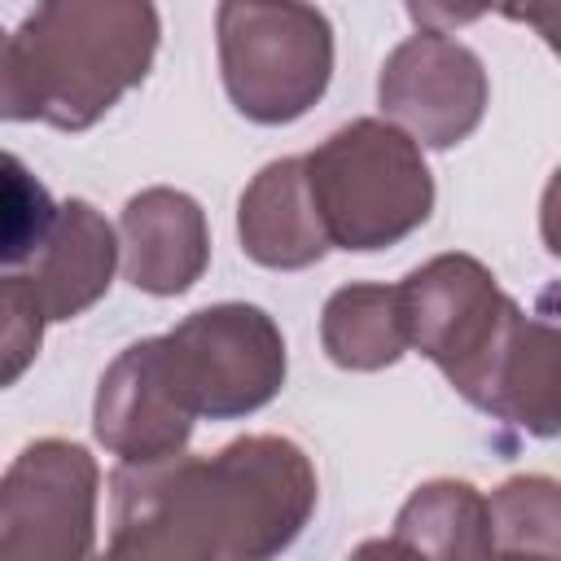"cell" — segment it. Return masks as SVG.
<instances>
[{
	"label": "cell",
	"mask_w": 561,
	"mask_h": 561,
	"mask_svg": "<svg viewBox=\"0 0 561 561\" xmlns=\"http://www.w3.org/2000/svg\"><path fill=\"white\" fill-rule=\"evenodd\" d=\"M316 215L337 250H386L434 210L421 145L381 118H355L302 158Z\"/></svg>",
	"instance_id": "obj_4"
},
{
	"label": "cell",
	"mask_w": 561,
	"mask_h": 561,
	"mask_svg": "<svg viewBox=\"0 0 561 561\" xmlns=\"http://www.w3.org/2000/svg\"><path fill=\"white\" fill-rule=\"evenodd\" d=\"M31 263L35 272L26 280L44 307V320H75L105 298L118 263V237L92 202L70 197L57 206L53 232Z\"/></svg>",
	"instance_id": "obj_12"
},
{
	"label": "cell",
	"mask_w": 561,
	"mask_h": 561,
	"mask_svg": "<svg viewBox=\"0 0 561 561\" xmlns=\"http://www.w3.org/2000/svg\"><path fill=\"white\" fill-rule=\"evenodd\" d=\"M92 434L123 465H145L184 451L193 434V412L171 390L158 337L131 342L105 368L92 403Z\"/></svg>",
	"instance_id": "obj_9"
},
{
	"label": "cell",
	"mask_w": 561,
	"mask_h": 561,
	"mask_svg": "<svg viewBox=\"0 0 561 561\" xmlns=\"http://www.w3.org/2000/svg\"><path fill=\"white\" fill-rule=\"evenodd\" d=\"M486 526H491V552H539L557 557L561 539V491L552 478L530 473V478H508L486 495Z\"/></svg>",
	"instance_id": "obj_15"
},
{
	"label": "cell",
	"mask_w": 561,
	"mask_h": 561,
	"mask_svg": "<svg viewBox=\"0 0 561 561\" xmlns=\"http://www.w3.org/2000/svg\"><path fill=\"white\" fill-rule=\"evenodd\" d=\"M215 44L224 92L250 123H294L329 92L333 26L307 0H219Z\"/></svg>",
	"instance_id": "obj_5"
},
{
	"label": "cell",
	"mask_w": 561,
	"mask_h": 561,
	"mask_svg": "<svg viewBox=\"0 0 561 561\" xmlns=\"http://www.w3.org/2000/svg\"><path fill=\"white\" fill-rule=\"evenodd\" d=\"M44 307L26 276H0V390H9L39 355Z\"/></svg>",
	"instance_id": "obj_17"
},
{
	"label": "cell",
	"mask_w": 561,
	"mask_h": 561,
	"mask_svg": "<svg viewBox=\"0 0 561 561\" xmlns=\"http://www.w3.org/2000/svg\"><path fill=\"white\" fill-rule=\"evenodd\" d=\"M486 66L473 48L443 31L408 35L381 66L377 101L416 145L451 149L473 136L486 114Z\"/></svg>",
	"instance_id": "obj_8"
},
{
	"label": "cell",
	"mask_w": 561,
	"mask_h": 561,
	"mask_svg": "<svg viewBox=\"0 0 561 561\" xmlns=\"http://www.w3.org/2000/svg\"><path fill=\"white\" fill-rule=\"evenodd\" d=\"M158 35L153 0H39L13 31V61L35 118L57 131L101 123L145 83Z\"/></svg>",
	"instance_id": "obj_3"
},
{
	"label": "cell",
	"mask_w": 561,
	"mask_h": 561,
	"mask_svg": "<svg viewBox=\"0 0 561 561\" xmlns=\"http://www.w3.org/2000/svg\"><path fill=\"white\" fill-rule=\"evenodd\" d=\"M57 219V202L44 180L9 149H0V267L31 263Z\"/></svg>",
	"instance_id": "obj_16"
},
{
	"label": "cell",
	"mask_w": 561,
	"mask_h": 561,
	"mask_svg": "<svg viewBox=\"0 0 561 561\" xmlns=\"http://www.w3.org/2000/svg\"><path fill=\"white\" fill-rule=\"evenodd\" d=\"M101 469L70 438H35L0 473V561H83L96 548Z\"/></svg>",
	"instance_id": "obj_7"
},
{
	"label": "cell",
	"mask_w": 561,
	"mask_h": 561,
	"mask_svg": "<svg viewBox=\"0 0 561 561\" xmlns=\"http://www.w3.org/2000/svg\"><path fill=\"white\" fill-rule=\"evenodd\" d=\"M495 9L508 22H526L535 26L548 44H557V0H495Z\"/></svg>",
	"instance_id": "obj_20"
},
{
	"label": "cell",
	"mask_w": 561,
	"mask_h": 561,
	"mask_svg": "<svg viewBox=\"0 0 561 561\" xmlns=\"http://www.w3.org/2000/svg\"><path fill=\"white\" fill-rule=\"evenodd\" d=\"M316 469L280 434H245L215 456L171 451L110 473V557L127 561H263L285 552L316 513Z\"/></svg>",
	"instance_id": "obj_1"
},
{
	"label": "cell",
	"mask_w": 561,
	"mask_h": 561,
	"mask_svg": "<svg viewBox=\"0 0 561 561\" xmlns=\"http://www.w3.org/2000/svg\"><path fill=\"white\" fill-rule=\"evenodd\" d=\"M0 118H9V123H31L35 118L22 70L13 61V35L4 26H0Z\"/></svg>",
	"instance_id": "obj_19"
},
{
	"label": "cell",
	"mask_w": 561,
	"mask_h": 561,
	"mask_svg": "<svg viewBox=\"0 0 561 561\" xmlns=\"http://www.w3.org/2000/svg\"><path fill=\"white\" fill-rule=\"evenodd\" d=\"M408 18L416 22V31H460L469 22H478L495 0H403Z\"/></svg>",
	"instance_id": "obj_18"
},
{
	"label": "cell",
	"mask_w": 561,
	"mask_h": 561,
	"mask_svg": "<svg viewBox=\"0 0 561 561\" xmlns=\"http://www.w3.org/2000/svg\"><path fill=\"white\" fill-rule=\"evenodd\" d=\"M162 368L193 421H237L267 408L285 386V337L254 302H215L158 337Z\"/></svg>",
	"instance_id": "obj_6"
},
{
	"label": "cell",
	"mask_w": 561,
	"mask_h": 561,
	"mask_svg": "<svg viewBox=\"0 0 561 561\" xmlns=\"http://www.w3.org/2000/svg\"><path fill=\"white\" fill-rule=\"evenodd\" d=\"M237 232L241 250L259 267L276 272H298L329 254V232L316 215L302 158H276L245 184L237 206Z\"/></svg>",
	"instance_id": "obj_11"
},
{
	"label": "cell",
	"mask_w": 561,
	"mask_h": 561,
	"mask_svg": "<svg viewBox=\"0 0 561 561\" xmlns=\"http://www.w3.org/2000/svg\"><path fill=\"white\" fill-rule=\"evenodd\" d=\"M324 355L351 373H377L408 351L394 285H342L320 316Z\"/></svg>",
	"instance_id": "obj_14"
},
{
	"label": "cell",
	"mask_w": 561,
	"mask_h": 561,
	"mask_svg": "<svg viewBox=\"0 0 561 561\" xmlns=\"http://www.w3.org/2000/svg\"><path fill=\"white\" fill-rule=\"evenodd\" d=\"M118 254L123 276L153 298H175L193 289L210 263V232L202 206L167 184L127 197L118 215Z\"/></svg>",
	"instance_id": "obj_10"
},
{
	"label": "cell",
	"mask_w": 561,
	"mask_h": 561,
	"mask_svg": "<svg viewBox=\"0 0 561 561\" xmlns=\"http://www.w3.org/2000/svg\"><path fill=\"white\" fill-rule=\"evenodd\" d=\"M364 552L390 557H495L486 526V495L469 482L438 478L412 491L394 517V535Z\"/></svg>",
	"instance_id": "obj_13"
},
{
	"label": "cell",
	"mask_w": 561,
	"mask_h": 561,
	"mask_svg": "<svg viewBox=\"0 0 561 561\" xmlns=\"http://www.w3.org/2000/svg\"><path fill=\"white\" fill-rule=\"evenodd\" d=\"M403 337L486 416L552 438L561 425V337L495 285L473 254H438L399 285Z\"/></svg>",
	"instance_id": "obj_2"
}]
</instances>
